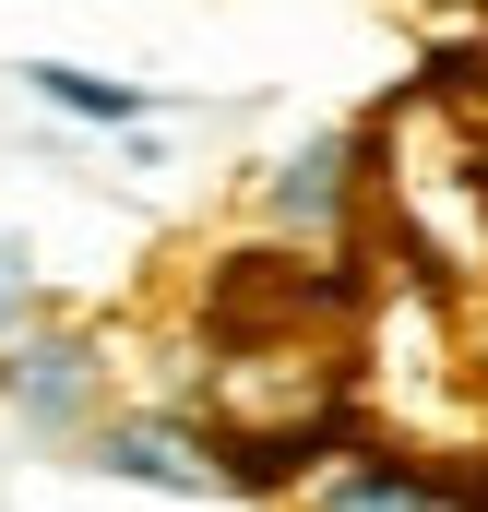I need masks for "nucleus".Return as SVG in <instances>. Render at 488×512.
Segmentation results:
<instances>
[{"label": "nucleus", "mask_w": 488, "mask_h": 512, "mask_svg": "<svg viewBox=\"0 0 488 512\" xmlns=\"http://www.w3.org/2000/svg\"><path fill=\"white\" fill-rule=\"evenodd\" d=\"M24 84H36V108H60V120H96V131H143V84L120 72H84V60H24Z\"/></svg>", "instance_id": "5"}, {"label": "nucleus", "mask_w": 488, "mask_h": 512, "mask_svg": "<svg viewBox=\"0 0 488 512\" xmlns=\"http://www.w3.org/2000/svg\"><path fill=\"white\" fill-rule=\"evenodd\" d=\"M298 512H441V489H429L405 453H346V465H322V489Z\"/></svg>", "instance_id": "4"}, {"label": "nucleus", "mask_w": 488, "mask_h": 512, "mask_svg": "<svg viewBox=\"0 0 488 512\" xmlns=\"http://www.w3.org/2000/svg\"><path fill=\"white\" fill-rule=\"evenodd\" d=\"M96 465L131 477V489H179V501H203V489L239 477V465H227L203 429H179V417H108V429H96Z\"/></svg>", "instance_id": "2"}, {"label": "nucleus", "mask_w": 488, "mask_h": 512, "mask_svg": "<svg viewBox=\"0 0 488 512\" xmlns=\"http://www.w3.org/2000/svg\"><path fill=\"white\" fill-rule=\"evenodd\" d=\"M24 310H36V274H24V262L0 251V334H12V322H24Z\"/></svg>", "instance_id": "6"}, {"label": "nucleus", "mask_w": 488, "mask_h": 512, "mask_svg": "<svg viewBox=\"0 0 488 512\" xmlns=\"http://www.w3.org/2000/svg\"><path fill=\"white\" fill-rule=\"evenodd\" d=\"M262 215H274L286 239H334V227L358 215V143H346V131H310V143H298V155L274 167Z\"/></svg>", "instance_id": "3"}, {"label": "nucleus", "mask_w": 488, "mask_h": 512, "mask_svg": "<svg viewBox=\"0 0 488 512\" xmlns=\"http://www.w3.org/2000/svg\"><path fill=\"white\" fill-rule=\"evenodd\" d=\"M96 393H108V370H96L84 334H0V405H12V417H36V429H84Z\"/></svg>", "instance_id": "1"}, {"label": "nucleus", "mask_w": 488, "mask_h": 512, "mask_svg": "<svg viewBox=\"0 0 488 512\" xmlns=\"http://www.w3.org/2000/svg\"><path fill=\"white\" fill-rule=\"evenodd\" d=\"M429 12H488V0H429Z\"/></svg>", "instance_id": "7"}]
</instances>
